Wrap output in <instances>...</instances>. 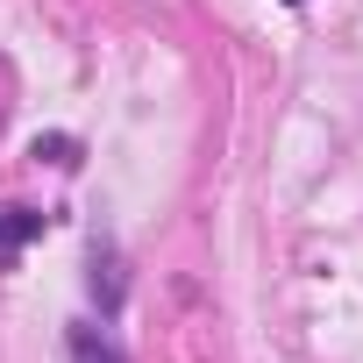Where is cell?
<instances>
[{"label":"cell","mask_w":363,"mask_h":363,"mask_svg":"<svg viewBox=\"0 0 363 363\" xmlns=\"http://www.w3.org/2000/svg\"><path fill=\"white\" fill-rule=\"evenodd\" d=\"M43 228H50V214H36V207H0V264H15Z\"/></svg>","instance_id":"cell-1"},{"label":"cell","mask_w":363,"mask_h":363,"mask_svg":"<svg viewBox=\"0 0 363 363\" xmlns=\"http://www.w3.org/2000/svg\"><path fill=\"white\" fill-rule=\"evenodd\" d=\"M65 349H72V363H121V349H114L100 328H86V320L65 335Z\"/></svg>","instance_id":"cell-2"},{"label":"cell","mask_w":363,"mask_h":363,"mask_svg":"<svg viewBox=\"0 0 363 363\" xmlns=\"http://www.w3.org/2000/svg\"><path fill=\"white\" fill-rule=\"evenodd\" d=\"M36 157H50V164L72 171V164H79V143H72V135H36Z\"/></svg>","instance_id":"cell-3"},{"label":"cell","mask_w":363,"mask_h":363,"mask_svg":"<svg viewBox=\"0 0 363 363\" xmlns=\"http://www.w3.org/2000/svg\"><path fill=\"white\" fill-rule=\"evenodd\" d=\"M285 8H299V0H285Z\"/></svg>","instance_id":"cell-4"}]
</instances>
